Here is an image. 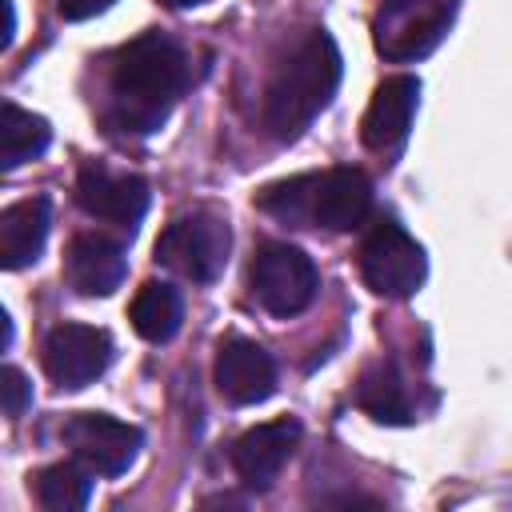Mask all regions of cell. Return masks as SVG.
<instances>
[{
    "label": "cell",
    "mask_w": 512,
    "mask_h": 512,
    "mask_svg": "<svg viewBox=\"0 0 512 512\" xmlns=\"http://www.w3.org/2000/svg\"><path fill=\"white\" fill-rule=\"evenodd\" d=\"M188 88V56L164 32L128 40L108 64V120L128 136H152Z\"/></svg>",
    "instance_id": "1"
},
{
    "label": "cell",
    "mask_w": 512,
    "mask_h": 512,
    "mask_svg": "<svg viewBox=\"0 0 512 512\" xmlns=\"http://www.w3.org/2000/svg\"><path fill=\"white\" fill-rule=\"evenodd\" d=\"M340 84V52L328 32H304L288 56L276 64L264 88V128L276 140H296L336 96Z\"/></svg>",
    "instance_id": "2"
},
{
    "label": "cell",
    "mask_w": 512,
    "mask_h": 512,
    "mask_svg": "<svg viewBox=\"0 0 512 512\" xmlns=\"http://www.w3.org/2000/svg\"><path fill=\"white\" fill-rule=\"evenodd\" d=\"M256 208L276 216L280 224H296V228L320 224L328 232H352L372 212V180L360 168L300 172L268 184L256 196Z\"/></svg>",
    "instance_id": "3"
},
{
    "label": "cell",
    "mask_w": 512,
    "mask_h": 512,
    "mask_svg": "<svg viewBox=\"0 0 512 512\" xmlns=\"http://www.w3.org/2000/svg\"><path fill=\"white\" fill-rule=\"evenodd\" d=\"M228 248H232L228 220L216 208H196V212L176 216L160 232L156 260L192 284H212L228 264Z\"/></svg>",
    "instance_id": "4"
},
{
    "label": "cell",
    "mask_w": 512,
    "mask_h": 512,
    "mask_svg": "<svg viewBox=\"0 0 512 512\" xmlns=\"http://www.w3.org/2000/svg\"><path fill=\"white\" fill-rule=\"evenodd\" d=\"M460 0H380L372 16L376 52L392 64L428 56L452 28Z\"/></svg>",
    "instance_id": "5"
},
{
    "label": "cell",
    "mask_w": 512,
    "mask_h": 512,
    "mask_svg": "<svg viewBox=\"0 0 512 512\" xmlns=\"http://www.w3.org/2000/svg\"><path fill=\"white\" fill-rule=\"evenodd\" d=\"M360 276L376 296L408 300L420 292L428 276V260L424 248L396 220H376L360 240Z\"/></svg>",
    "instance_id": "6"
},
{
    "label": "cell",
    "mask_w": 512,
    "mask_h": 512,
    "mask_svg": "<svg viewBox=\"0 0 512 512\" xmlns=\"http://www.w3.org/2000/svg\"><path fill=\"white\" fill-rule=\"evenodd\" d=\"M316 288H320V276H316V264L304 248L284 244V240H268L256 252L252 292L272 316H280V320L300 316L316 300Z\"/></svg>",
    "instance_id": "7"
},
{
    "label": "cell",
    "mask_w": 512,
    "mask_h": 512,
    "mask_svg": "<svg viewBox=\"0 0 512 512\" xmlns=\"http://www.w3.org/2000/svg\"><path fill=\"white\" fill-rule=\"evenodd\" d=\"M64 444L80 464H88L100 476H120L136 464L144 448V432L136 424H124L108 412H76L64 424Z\"/></svg>",
    "instance_id": "8"
},
{
    "label": "cell",
    "mask_w": 512,
    "mask_h": 512,
    "mask_svg": "<svg viewBox=\"0 0 512 512\" xmlns=\"http://www.w3.org/2000/svg\"><path fill=\"white\" fill-rule=\"evenodd\" d=\"M116 356V344L104 328L92 324H56L44 340V372L56 388H84L92 384Z\"/></svg>",
    "instance_id": "9"
},
{
    "label": "cell",
    "mask_w": 512,
    "mask_h": 512,
    "mask_svg": "<svg viewBox=\"0 0 512 512\" xmlns=\"http://www.w3.org/2000/svg\"><path fill=\"white\" fill-rule=\"evenodd\" d=\"M76 200L96 220L136 228L140 216L148 212V180L136 172H116L100 160H88L76 176Z\"/></svg>",
    "instance_id": "10"
},
{
    "label": "cell",
    "mask_w": 512,
    "mask_h": 512,
    "mask_svg": "<svg viewBox=\"0 0 512 512\" xmlns=\"http://www.w3.org/2000/svg\"><path fill=\"white\" fill-rule=\"evenodd\" d=\"M296 444H300V424L288 416L248 428L232 444V468H236L240 484L252 492H268L276 484V476L284 472V464L292 460Z\"/></svg>",
    "instance_id": "11"
},
{
    "label": "cell",
    "mask_w": 512,
    "mask_h": 512,
    "mask_svg": "<svg viewBox=\"0 0 512 512\" xmlns=\"http://www.w3.org/2000/svg\"><path fill=\"white\" fill-rule=\"evenodd\" d=\"M216 388L232 404H260L276 392V360L248 336H228L216 348Z\"/></svg>",
    "instance_id": "12"
},
{
    "label": "cell",
    "mask_w": 512,
    "mask_h": 512,
    "mask_svg": "<svg viewBox=\"0 0 512 512\" xmlns=\"http://www.w3.org/2000/svg\"><path fill=\"white\" fill-rule=\"evenodd\" d=\"M416 104H420V80L416 76H388L372 100H368V112L360 120V140L364 148L372 152H392L408 128H412V116H416Z\"/></svg>",
    "instance_id": "13"
},
{
    "label": "cell",
    "mask_w": 512,
    "mask_h": 512,
    "mask_svg": "<svg viewBox=\"0 0 512 512\" xmlns=\"http://www.w3.org/2000/svg\"><path fill=\"white\" fill-rule=\"evenodd\" d=\"M64 272L80 296H112L128 272V256L112 236L80 232L64 252Z\"/></svg>",
    "instance_id": "14"
},
{
    "label": "cell",
    "mask_w": 512,
    "mask_h": 512,
    "mask_svg": "<svg viewBox=\"0 0 512 512\" xmlns=\"http://www.w3.org/2000/svg\"><path fill=\"white\" fill-rule=\"evenodd\" d=\"M48 228H52V204H48V196H28V200L8 204L0 212V264L8 272L28 268L44 252Z\"/></svg>",
    "instance_id": "15"
},
{
    "label": "cell",
    "mask_w": 512,
    "mask_h": 512,
    "mask_svg": "<svg viewBox=\"0 0 512 512\" xmlns=\"http://www.w3.org/2000/svg\"><path fill=\"white\" fill-rule=\"evenodd\" d=\"M356 408H364L380 424H408L412 420V396L392 360H380L360 372L356 380Z\"/></svg>",
    "instance_id": "16"
},
{
    "label": "cell",
    "mask_w": 512,
    "mask_h": 512,
    "mask_svg": "<svg viewBox=\"0 0 512 512\" xmlns=\"http://www.w3.org/2000/svg\"><path fill=\"white\" fill-rule=\"evenodd\" d=\"M52 144V128L44 116L20 108V104H4L0 108V168L12 172L28 160H36L44 148Z\"/></svg>",
    "instance_id": "17"
},
{
    "label": "cell",
    "mask_w": 512,
    "mask_h": 512,
    "mask_svg": "<svg viewBox=\"0 0 512 512\" xmlns=\"http://www.w3.org/2000/svg\"><path fill=\"white\" fill-rule=\"evenodd\" d=\"M128 316H132L136 336H144V340H152V344H164V340L176 336V328H180V320H184V300H180V292H176L172 284L148 280V284L136 292Z\"/></svg>",
    "instance_id": "18"
},
{
    "label": "cell",
    "mask_w": 512,
    "mask_h": 512,
    "mask_svg": "<svg viewBox=\"0 0 512 512\" xmlns=\"http://www.w3.org/2000/svg\"><path fill=\"white\" fill-rule=\"evenodd\" d=\"M88 496H92V468L80 460L48 464L36 476V500L48 512H80L88 504Z\"/></svg>",
    "instance_id": "19"
},
{
    "label": "cell",
    "mask_w": 512,
    "mask_h": 512,
    "mask_svg": "<svg viewBox=\"0 0 512 512\" xmlns=\"http://www.w3.org/2000/svg\"><path fill=\"white\" fill-rule=\"evenodd\" d=\"M0 380H4V384H0V388H4V412H8L12 420L24 416V408H28V400H32V384H28V376H24L20 368L8 364Z\"/></svg>",
    "instance_id": "20"
},
{
    "label": "cell",
    "mask_w": 512,
    "mask_h": 512,
    "mask_svg": "<svg viewBox=\"0 0 512 512\" xmlns=\"http://www.w3.org/2000/svg\"><path fill=\"white\" fill-rule=\"evenodd\" d=\"M116 0H56V12L64 20H92L100 12H108Z\"/></svg>",
    "instance_id": "21"
},
{
    "label": "cell",
    "mask_w": 512,
    "mask_h": 512,
    "mask_svg": "<svg viewBox=\"0 0 512 512\" xmlns=\"http://www.w3.org/2000/svg\"><path fill=\"white\" fill-rule=\"evenodd\" d=\"M0 8H4V36H0V48H12V36H16V8H12V0H0Z\"/></svg>",
    "instance_id": "22"
},
{
    "label": "cell",
    "mask_w": 512,
    "mask_h": 512,
    "mask_svg": "<svg viewBox=\"0 0 512 512\" xmlns=\"http://www.w3.org/2000/svg\"><path fill=\"white\" fill-rule=\"evenodd\" d=\"M168 8H196V4H204V0H164Z\"/></svg>",
    "instance_id": "23"
}]
</instances>
